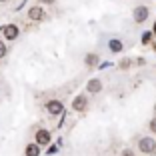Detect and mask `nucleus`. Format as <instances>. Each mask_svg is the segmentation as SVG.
I'll return each instance as SVG.
<instances>
[{"label":"nucleus","instance_id":"f257e3e1","mask_svg":"<svg viewBox=\"0 0 156 156\" xmlns=\"http://www.w3.org/2000/svg\"><path fill=\"white\" fill-rule=\"evenodd\" d=\"M138 148H140V152H144V154H152V152H156V138L142 136V138H140V142H138Z\"/></svg>","mask_w":156,"mask_h":156},{"label":"nucleus","instance_id":"f03ea898","mask_svg":"<svg viewBox=\"0 0 156 156\" xmlns=\"http://www.w3.org/2000/svg\"><path fill=\"white\" fill-rule=\"evenodd\" d=\"M148 16H150V8H148V6H144V4L136 6V8H134V12H132L134 22H138V24L146 22V20H148Z\"/></svg>","mask_w":156,"mask_h":156},{"label":"nucleus","instance_id":"7ed1b4c3","mask_svg":"<svg viewBox=\"0 0 156 156\" xmlns=\"http://www.w3.org/2000/svg\"><path fill=\"white\" fill-rule=\"evenodd\" d=\"M28 18L32 20V22H42L46 18V12L42 6H30L28 8Z\"/></svg>","mask_w":156,"mask_h":156},{"label":"nucleus","instance_id":"20e7f679","mask_svg":"<svg viewBox=\"0 0 156 156\" xmlns=\"http://www.w3.org/2000/svg\"><path fill=\"white\" fill-rule=\"evenodd\" d=\"M86 108H88V98H86V94H78V96L72 100V110L84 112Z\"/></svg>","mask_w":156,"mask_h":156},{"label":"nucleus","instance_id":"39448f33","mask_svg":"<svg viewBox=\"0 0 156 156\" xmlns=\"http://www.w3.org/2000/svg\"><path fill=\"white\" fill-rule=\"evenodd\" d=\"M46 110H48V114L58 116V114H62V110H64V104H62L60 100H48L46 102Z\"/></svg>","mask_w":156,"mask_h":156},{"label":"nucleus","instance_id":"423d86ee","mask_svg":"<svg viewBox=\"0 0 156 156\" xmlns=\"http://www.w3.org/2000/svg\"><path fill=\"white\" fill-rule=\"evenodd\" d=\"M2 34H4L6 40H16V38H18V34H20V30H18V26H16V24H6V26L2 28Z\"/></svg>","mask_w":156,"mask_h":156},{"label":"nucleus","instance_id":"0eeeda50","mask_svg":"<svg viewBox=\"0 0 156 156\" xmlns=\"http://www.w3.org/2000/svg\"><path fill=\"white\" fill-rule=\"evenodd\" d=\"M34 138H36V144H38V146H48V144H50V132H48V130H44V128L36 130Z\"/></svg>","mask_w":156,"mask_h":156},{"label":"nucleus","instance_id":"6e6552de","mask_svg":"<svg viewBox=\"0 0 156 156\" xmlns=\"http://www.w3.org/2000/svg\"><path fill=\"white\" fill-rule=\"evenodd\" d=\"M86 90H88V94H98L102 90V80L100 78H90L86 82Z\"/></svg>","mask_w":156,"mask_h":156},{"label":"nucleus","instance_id":"1a4fd4ad","mask_svg":"<svg viewBox=\"0 0 156 156\" xmlns=\"http://www.w3.org/2000/svg\"><path fill=\"white\" fill-rule=\"evenodd\" d=\"M84 64H86L88 68H94V66L98 64V54H94V52H88V54L84 56Z\"/></svg>","mask_w":156,"mask_h":156},{"label":"nucleus","instance_id":"9d476101","mask_svg":"<svg viewBox=\"0 0 156 156\" xmlns=\"http://www.w3.org/2000/svg\"><path fill=\"white\" fill-rule=\"evenodd\" d=\"M24 154H26V156H40V146H38L36 142L28 144L26 150H24Z\"/></svg>","mask_w":156,"mask_h":156},{"label":"nucleus","instance_id":"9b49d317","mask_svg":"<svg viewBox=\"0 0 156 156\" xmlns=\"http://www.w3.org/2000/svg\"><path fill=\"white\" fill-rule=\"evenodd\" d=\"M108 48H110L112 52H116V54H118V52H122V48H124V44L122 42L118 40V38H112L110 42H108Z\"/></svg>","mask_w":156,"mask_h":156},{"label":"nucleus","instance_id":"f8f14e48","mask_svg":"<svg viewBox=\"0 0 156 156\" xmlns=\"http://www.w3.org/2000/svg\"><path fill=\"white\" fill-rule=\"evenodd\" d=\"M6 52H8V48H6V42H2V40H0V58H4V56H6Z\"/></svg>","mask_w":156,"mask_h":156},{"label":"nucleus","instance_id":"ddd939ff","mask_svg":"<svg viewBox=\"0 0 156 156\" xmlns=\"http://www.w3.org/2000/svg\"><path fill=\"white\" fill-rule=\"evenodd\" d=\"M148 128H150L152 134H156V118H152L150 122H148Z\"/></svg>","mask_w":156,"mask_h":156},{"label":"nucleus","instance_id":"4468645a","mask_svg":"<svg viewBox=\"0 0 156 156\" xmlns=\"http://www.w3.org/2000/svg\"><path fill=\"white\" fill-rule=\"evenodd\" d=\"M120 156H134V152L130 150V148H124V150H122V154H120Z\"/></svg>","mask_w":156,"mask_h":156},{"label":"nucleus","instance_id":"2eb2a0df","mask_svg":"<svg viewBox=\"0 0 156 156\" xmlns=\"http://www.w3.org/2000/svg\"><path fill=\"white\" fill-rule=\"evenodd\" d=\"M38 2H40V4H54L56 0H38Z\"/></svg>","mask_w":156,"mask_h":156},{"label":"nucleus","instance_id":"dca6fc26","mask_svg":"<svg viewBox=\"0 0 156 156\" xmlns=\"http://www.w3.org/2000/svg\"><path fill=\"white\" fill-rule=\"evenodd\" d=\"M154 112H156V104H154Z\"/></svg>","mask_w":156,"mask_h":156},{"label":"nucleus","instance_id":"f3484780","mask_svg":"<svg viewBox=\"0 0 156 156\" xmlns=\"http://www.w3.org/2000/svg\"><path fill=\"white\" fill-rule=\"evenodd\" d=\"M0 2H6V0H0Z\"/></svg>","mask_w":156,"mask_h":156},{"label":"nucleus","instance_id":"a211bd4d","mask_svg":"<svg viewBox=\"0 0 156 156\" xmlns=\"http://www.w3.org/2000/svg\"><path fill=\"white\" fill-rule=\"evenodd\" d=\"M154 30H156V26H154Z\"/></svg>","mask_w":156,"mask_h":156}]
</instances>
